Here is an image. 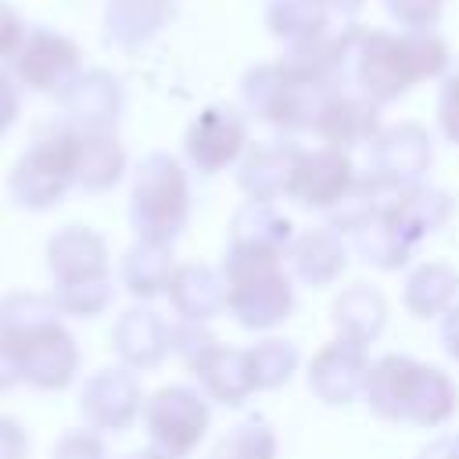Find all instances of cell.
I'll use <instances>...</instances> for the list:
<instances>
[{
    "instance_id": "cell-1",
    "label": "cell",
    "mask_w": 459,
    "mask_h": 459,
    "mask_svg": "<svg viewBox=\"0 0 459 459\" xmlns=\"http://www.w3.org/2000/svg\"><path fill=\"white\" fill-rule=\"evenodd\" d=\"M362 398L377 420L409 423L420 430L448 423L459 409V387L452 384V377L402 351H387L369 366Z\"/></svg>"
},
{
    "instance_id": "cell-2",
    "label": "cell",
    "mask_w": 459,
    "mask_h": 459,
    "mask_svg": "<svg viewBox=\"0 0 459 459\" xmlns=\"http://www.w3.org/2000/svg\"><path fill=\"white\" fill-rule=\"evenodd\" d=\"M226 280V312L244 330H276L290 319L298 294L287 258H262V255H230L222 258Z\"/></svg>"
},
{
    "instance_id": "cell-3",
    "label": "cell",
    "mask_w": 459,
    "mask_h": 459,
    "mask_svg": "<svg viewBox=\"0 0 459 459\" xmlns=\"http://www.w3.org/2000/svg\"><path fill=\"white\" fill-rule=\"evenodd\" d=\"M79 176V129L50 126L29 143V151L11 165L7 194L25 212H47L65 201Z\"/></svg>"
},
{
    "instance_id": "cell-4",
    "label": "cell",
    "mask_w": 459,
    "mask_h": 459,
    "mask_svg": "<svg viewBox=\"0 0 459 459\" xmlns=\"http://www.w3.org/2000/svg\"><path fill=\"white\" fill-rule=\"evenodd\" d=\"M129 222L140 240L172 244L190 222V183L172 154H147L133 172Z\"/></svg>"
},
{
    "instance_id": "cell-5",
    "label": "cell",
    "mask_w": 459,
    "mask_h": 459,
    "mask_svg": "<svg viewBox=\"0 0 459 459\" xmlns=\"http://www.w3.org/2000/svg\"><path fill=\"white\" fill-rule=\"evenodd\" d=\"M143 427L154 452L190 459L212 427V405L190 384H165L143 402Z\"/></svg>"
},
{
    "instance_id": "cell-6",
    "label": "cell",
    "mask_w": 459,
    "mask_h": 459,
    "mask_svg": "<svg viewBox=\"0 0 459 459\" xmlns=\"http://www.w3.org/2000/svg\"><path fill=\"white\" fill-rule=\"evenodd\" d=\"M355 183H359V172H355L348 151L319 147V151L298 154L283 197L308 212H333L355 190Z\"/></svg>"
},
{
    "instance_id": "cell-7",
    "label": "cell",
    "mask_w": 459,
    "mask_h": 459,
    "mask_svg": "<svg viewBox=\"0 0 459 459\" xmlns=\"http://www.w3.org/2000/svg\"><path fill=\"white\" fill-rule=\"evenodd\" d=\"M7 344H14L18 351L22 384L36 391H65L75 380L79 362H82L79 344L61 319H50L39 330L25 333L22 341H7Z\"/></svg>"
},
{
    "instance_id": "cell-8",
    "label": "cell",
    "mask_w": 459,
    "mask_h": 459,
    "mask_svg": "<svg viewBox=\"0 0 459 459\" xmlns=\"http://www.w3.org/2000/svg\"><path fill=\"white\" fill-rule=\"evenodd\" d=\"M11 72L22 86L61 97L79 75V47L54 29H29L11 57Z\"/></svg>"
},
{
    "instance_id": "cell-9",
    "label": "cell",
    "mask_w": 459,
    "mask_h": 459,
    "mask_svg": "<svg viewBox=\"0 0 459 459\" xmlns=\"http://www.w3.org/2000/svg\"><path fill=\"white\" fill-rule=\"evenodd\" d=\"M143 387L129 366L97 369L79 394L90 430H129L136 416H143Z\"/></svg>"
},
{
    "instance_id": "cell-10",
    "label": "cell",
    "mask_w": 459,
    "mask_h": 459,
    "mask_svg": "<svg viewBox=\"0 0 459 459\" xmlns=\"http://www.w3.org/2000/svg\"><path fill=\"white\" fill-rule=\"evenodd\" d=\"M369 351L359 344H348L341 337L326 341L312 359H308V391L323 405H351L366 391L369 377Z\"/></svg>"
},
{
    "instance_id": "cell-11",
    "label": "cell",
    "mask_w": 459,
    "mask_h": 459,
    "mask_svg": "<svg viewBox=\"0 0 459 459\" xmlns=\"http://www.w3.org/2000/svg\"><path fill=\"white\" fill-rule=\"evenodd\" d=\"M47 269L54 287H82L111 280L108 244L90 226H65L47 240Z\"/></svg>"
},
{
    "instance_id": "cell-12",
    "label": "cell",
    "mask_w": 459,
    "mask_h": 459,
    "mask_svg": "<svg viewBox=\"0 0 459 459\" xmlns=\"http://www.w3.org/2000/svg\"><path fill=\"white\" fill-rule=\"evenodd\" d=\"M186 369L194 373L197 391L208 402L226 405V409H240L258 391L255 377H251V366H247V348H233V344L212 341L201 355H194L186 362Z\"/></svg>"
},
{
    "instance_id": "cell-13",
    "label": "cell",
    "mask_w": 459,
    "mask_h": 459,
    "mask_svg": "<svg viewBox=\"0 0 459 459\" xmlns=\"http://www.w3.org/2000/svg\"><path fill=\"white\" fill-rule=\"evenodd\" d=\"M247 143V126L233 108H208L186 133V158L201 176L230 169Z\"/></svg>"
},
{
    "instance_id": "cell-14",
    "label": "cell",
    "mask_w": 459,
    "mask_h": 459,
    "mask_svg": "<svg viewBox=\"0 0 459 459\" xmlns=\"http://www.w3.org/2000/svg\"><path fill=\"white\" fill-rule=\"evenodd\" d=\"M294 240V222L273 201H244L226 230L230 255H262V258H287Z\"/></svg>"
},
{
    "instance_id": "cell-15",
    "label": "cell",
    "mask_w": 459,
    "mask_h": 459,
    "mask_svg": "<svg viewBox=\"0 0 459 459\" xmlns=\"http://www.w3.org/2000/svg\"><path fill=\"white\" fill-rule=\"evenodd\" d=\"M287 269L294 280H301L305 287H333L344 269H348V244L344 233L326 226H308L301 233H294L290 247H287Z\"/></svg>"
},
{
    "instance_id": "cell-16",
    "label": "cell",
    "mask_w": 459,
    "mask_h": 459,
    "mask_svg": "<svg viewBox=\"0 0 459 459\" xmlns=\"http://www.w3.org/2000/svg\"><path fill=\"white\" fill-rule=\"evenodd\" d=\"M111 344H115V355L122 359V366H129L133 373L154 369L172 351V326L165 323L161 312H154L147 305H133L118 316L115 330H111Z\"/></svg>"
},
{
    "instance_id": "cell-17",
    "label": "cell",
    "mask_w": 459,
    "mask_h": 459,
    "mask_svg": "<svg viewBox=\"0 0 459 459\" xmlns=\"http://www.w3.org/2000/svg\"><path fill=\"white\" fill-rule=\"evenodd\" d=\"M169 305L183 323H212L219 312H226V280L222 269L204 262H183L176 265L169 280Z\"/></svg>"
},
{
    "instance_id": "cell-18",
    "label": "cell",
    "mask_w": 459,
    "mask_h": 459,
    "mask_svg": "<svg viewBox=\"0 0 459 459\" xmlns=\"http://www.w3.org/2000/svg\"><path fill=\"white\" fill-rule=\"evenodd\" d=\"M330 323H333V333L348 344H359V348H369L384 326H387V298L373 287V283H351L344 287L333 305H330Z\"/></svg>"
},
{
    "instance_id": "cell-19",
    "label": "cell",
    "mask_w": 459,
    "mask_h": 459,
    "mask_svg": "<svg viewBox=\"0 0 459 459\" xmlns=\"http://www.w3.org/2000/svg\"><path fill=\"white\" fill-rule=\"evenodd\" d=\"M427 169H430V136L420 126L405 122L373 136V172L412 183Z\"/></svg>"
},
{
    "instance_id": "cell-20",
    "label": "cell",
    "mask_w": 459,
    "mask_h": 459,
    "mask_svg": "<svg viewBox=\"0 0 459 459\" xmlns=\"http://www.w3.org/2000/svg\"><path fill=\"white\" fill-rule=\"evenodd\" d=\"M298 147L287 140H269L247 151V158L240 161L237 183L251 201H276L287 194V179L294 172L298 161Z\"/></svg>"
},
{
    "instance_id": "cell-21",
    "label": "cell",
    "mask_w": 459,
    "mask_h": 459,
    "mask_svg": "<svg viewBox=\"0 0 459 459\" xmlns=\"http://www.w3.org/2000/svg\"><path fill=\"white\" fill-rule=\"evenodd\" d=\"M402 305L412 319H441L452 305H459V269L441 258L420 262L405 276Z\"/></svg>"
},
{
    "instance_id": "cell-22",
    "label": "cell",
    "mask_w": 459,
    "mask_h": 459,
    "mask_svg": "<svg viewBox=\"0 0 459 459\" xmlns=\"http://www.w3.org/2000/svg\"><path fill=\"white\" fill-rule=\"evenodd\" d=\"M61 104L68 111V118L75 122V129H111V122L118 118L122 108V93L118 82L104 72H79L75 82L61 93Z\"/></svg>"
},
{
    "instance_id": "cell-23",
    "label": "cell",
    "mask_w": 459,
    "mask_h": 459,
    "mask_svg": "<svg viewBox=\"0 0 459 459\" xmlns=\"http://www.w3.org/2000/svg\"><path fill=\"white\" fill-rule=\"evenodd\" d=\"M172 273H176L172 244H161V240H140L136 237V244L126 247V255L118 262V283L136 301H151V298L165 294Z\"/></svg>"
},
{
    "instance_id": "cell-24",
    "label": "cell",
    "mask_w": 459,
    "mask_h": 459,
    "mask_svg": "<svg viewBox=\"0 0 459 459\" xmlns=\"http://www.w3.org/2000/svg\"><path fill=\"white\" fill-rule=\"evenodd\" d=\"M312 129L326 140V147L351 151L377 136V108L359 97H333L316 111Z\"/></svg>"
},
{
    "instance_id": "cell-25",
    "label": "cell",
    "mask_w": 459,
    "mask_h": 459,
    "mask_svg": "<svg viewBox=\"0 0 459 459\" xmlns=\"http://www.w3.org/2000/svg\"><path fill=\"white\" fill-rule=\"evenodd\" d=\"M355 251L362 255L366 265L380 269V273H398L412 262V251H416V240L387 215V212H373L355 233Z\"/></svg>"
},
{
    "instance_id": "cell-26",
    "label": "cell",
    "mask_w": 459,
    "mask_h": 459,
    "mask_svg": "<svg viewBox=\"0 0 459 459\" xmlns=\"http://www.w3.org/2000/svg\"><path fill=\"white\" fill-rule=\"evenodd\" d=\"M126 172V151L111 129H79V176L75 186L86 194L111 190Z\"/></svg>"
},
{
    "instance_id": "cell-27",
    "label": "cell",
    "mask_w": 459,
    "mask_h": 459,
    "mask_svg": "<svg viewBox=\"0 0 459 459\" xmlns=\"http://www.w3.org/2000/svg\"><path fill=\"white\" fill-rule=\"evenodd\" d=\"M298 362H301V351L287 337H262L247 348V366L258 391H276L290 384V377L298 373Z\"/></svg>"
},
{
    "instance_id": "cell-28",
    "label": "cell",
    "mask_w": 459,
    "mask_h": 459,
    "mask_svg": "<svg viewBox=\"0 0 459 459\" xmlns=\"http://www.w3.org/2000/svg\"><path fill=\"white\" fill-rule=\"evenodd\" d=\"M276 430L262 416H247L212 445L208 459H276Z\"/></svg>"
},
{
    "instance_id": "cell-29",
    "label": "cell",
    "mask_w": 459,
    "mask_h": 459,
    "mask_svg": "<svg viewBox=\"0 0 459 459\" xmlns=\"http://www.w3.org/2000/svg\"><path fill=\"white\" fill-rule=\"evenodd\" d=\"M50 319H61V308L54 305L50 294L18 290V294H7L0 301V337L4 341H22L25 333L39 330Z\"/></svg>"
},
{
    "instance_id": "cell-30",
    "label": "cell",
    "mask_w": 459,
    "mask_h": 459,
    "mask_svg": "<svg viewBox=\"0 0 459 459\" xmlns=\"http://www.w3.org/2000/svg\"><path fill=\"white\" fill-rule=\"evenodd\" d=\"M50 298L61 308V316L93 319V316H100L115 301V283L111 280H100V283H82V287H54Z\"/></svg>"
},
{
    "instance_id": "cell-31",
    "label": "cell",
    "mask_w": 459,
    "mask_h": 459,
    "mask_svg": "<svg viewBox=\"0 0 459 459\" xmlns=\"http://www.w3.org/2000/svg\"><path fill=\"white\" fill-rule=\"evenodd\" d=\"M54 459H108V448H104V441H100L97 430L82 427V430H68L57 441Z\"/></svg>"
},
{
    "instance_id": "cell-32",
    "label": "cell",
    "mask_w": 459,
    "mask_h": 459,
    "mask_svg": "<svg viewBox=\"0 0 459 459\" xmlns=\"http://www.w3.org/2000/svg\"><path fill=\"white\" fill-rule=\"evenodd\" d=\"M212 341H219L215 333H208V326L204 323H176L172 326V355H179L183 362H190L194 355H201Z\"/></svg>"
},
{
    "instance_id": "cell-33",
    "label": "cell",
    "mask_w": 459,
    "mask_h": 459,
    "mask_svg": "<svg viewBox=\"0 0 459 459\" xmlns=\"http://www.w3.org/2000/svg\"><path fill=\"white\" fill-rule=\"evenodd\" d=\"M25 22L11 4H0V61H11L25 39Z\"/></svg>"
},
{
    "instance_id": "cell-34",
    "label": "cell",
    "mask_w": 459,
    "mask_h": 459,
    "mask_svg": "<svg viewBox=\"0 0 459 459\" xmlns=\"http://www.w3.org/2000/svg\"><path fill=\"white\" fill-rule=\"evenodd\" d=\"M22 111V93H18V79L11 72L0 68V140L7 136V129L18 122Z\"/></svg>"
},
{
    "instance_id": "cell-35",
    "label": "cell",
    "mask_w": 459,
    "mask_h": 459,
    "mask_svg": "<svg viewBox=\"0 0 459 459\" xmlns=\"http://www.w3.org/2000/svg\"><path fill=\"white\" fill-rule=\"evenodd\" d=\"M29 455V434L18 420L0 416V459H25Z\"/></svg>"
},
{
    "instance_id": "cell-36",
    "label": "cell",
    "mask_w": 459,
    "mask_h": 459,
    "mask_svg": "<svg viewBox=\"0 0 459 459\" xmlns=\"http://www.w3.org/2000/svg\"><path fill=\"white\" fill-rule=\"evenodd\" d=\"M437 115H441V129L452 143H459V75L445 86L441 93V104H437Z\"/></svg>"
},
{
    "instance_id": "cell-37",
    "label": "cell",
    "mask_w": 459,
    "mask_h": 459,
    "mask_svg": "<svg viewBox=\"0 0 459 459\" xmlns=\"http://www.w3.org/2000/svg\"><path fill=\"white\" fill-rule=\"evenodd\" d=\"M416 459H459V434H437V437H430L416 452Z\"/></svg>"
},
{
    "instance_id": "cell-38",
    "label": "cell",
    "mask_w": 459,
    "mask_h": 459,
    "mask_svg": "<svg viewBox=\"0 0 459 459\" xmlns=\"http://www.w3.org/2000/svg\"><path fill=\"white\" fill-rule=\"evenodd\" d=\"M14 384H22L18 351H14V344H7V341L0 337V391H7V387H14Z\"/></svg>"
},
{
    "instance_id": "cell-39",
    "label": "cell",
    "mask_w": 459,
    "mask_h": 459,
    "mask_svg": "<svg viewBox=\"0 0 459 459\" xmlns=\"http://www.w3.org/2000/svg\"><path fill=\"white\" fill-rule=\"evenodd\" d=\"M441 348L448 351V359L459 362V305H452L441 316Z\"/></svg>"
},
{
    "instance_id": "cell-40",
    "label": "cell",
    "mask_w": 459,
    "mask_h": 459,
    "mask_svg": "<svg viewBox=\"0 0 459 459\" xmlns=\"http://www.w3.org/2000/svg\"><path fill=\"white\" fill-rule=\"evenodd\" d=\"M126 459H165L161 452H154V448H136V452H129Z\"/></svg>"
}]
</instances>
